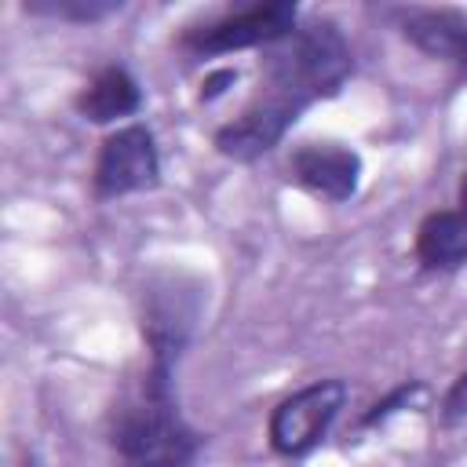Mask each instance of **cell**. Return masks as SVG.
<instances>
[{"label":"cell","instance_id":"6da1fadb","mask_svg":"<svg viewBox=\"0 0 467 467\" xmlns=\"http://www.w3.org/2000/svg\"><path fill=\"white\" fill-rule=\"evenodd\" d=\"M350 47L336 26L317 22L306 29H292L285 40L270 44L259 99L303 113L310 102L336 95L350 77Z\"/></svg>","mask_w":467,"mask_h":467},{"label":"cell","instance_id":"7a4b0ae2","mask_svg":"<svg viewBox=\"0 0 467 467\" xmlns=\"http://www.w3.org/2000/svg\"><path fill=\"white\" fill-rule=\"evenodd\" d=\"M113 445L128 467H186L197 452V434L179 420L171 401V368L157 365L142 379V390L117 412Z\"/></svg>","mask_w":467,"mask_h":467},{"label":"cell","instance_id":"3957f363","mask_svg":"<svg viewBox=\"0 0 467 467\" xmlns=\"http://www.w3.org/2000/svg\"><path fill=\"white\" fill-rule=\"evenodd\" d=\"M347 401L343 379H314L296 394L281 398L270 412V445L281 456H306L325 441Z\"/></svg>","mask_w":467,"mask_h":467},{"label":"cell","instance_id":"277c9868","mask_svg":"<svg viewBox=\"0 0 467 467\" xmlns=\"http://www.w3.org/2000/svg\"><path fill=\"white\" fill-rule=\"evenodd\" d=\"M296 29V4H255L234 15H223L208 26H197L182 36L190 55H230L259 44H277Z\"/></svg>","mask_w":467,"mask_h":467},{"label":"cell","instance_id":"5b68a950","mask_svg":"<svg viewBox=\"0 0 467 467\" xmlns=\"http://www.w3.org/2000/svg\"><path fill=\"white\" fill-rule=\"evenodd\" d=\"M161 179V153L153 131L146 124H124L106 135L99 161H95V197H124L157 186Z\"/></svg>","mask_w":467,"mask_h":467},{"label":"cell","instance_id":"8992f818","mask_svg":"<svg viewBox=\"0 0 467 467\" xmlns=\"http://www.w3.org/2000/svg\"><path fill=\"white\" fill-rule=\"evenodd\" d=\"M292 175L325 201H350L361 182V157L339 142H306L292 153Z\"/></svg>","mask_w":467,"mask_h":467},{"label":"cell","instance_id":"52a82bcc","mask_svg":"<svg viewBox=\"0 0 467 467\" xmlns=\"http://www.w3.org/2000/svg\"><path fill=\"white\" fill-rule=\"evenodd\" d=\"M401 33L423 55L467 66V15L449 7H412L401 15Z\"/></svg>","mask_w":467,"mask_h":467},{"label":"cell","instance_id":"ba28073f","mask_svg":"<svg viewBox=\"0 0 467 467\" xmlns=\"http://www.w3.org/2000/svg\"><path fill=\"white\" fill-rule=\"evenodd\" d=\"M142 106V91L124 66H106L77 99V109L91 124H113Z\"/></svg>","mask_w":467,"mask_h":467},{"label":"cell","instance_id":"9c48e42d","mask_svg":"<svg viewBox=\"0 0 467 467\" xmlns=\"http://www.w3.org/2000/svg\"><path fill=\"white\" fill-rule=\"evenodd\" d=\"M416 255L431 270L467 263V212H431L416 230Z\"/></svg>","mask_w":467,"mask_h":467},{"label":"cell","instance_id":"30bf717a","mask_svg":"<svg viewBox=\"0 0 467 467\" xmlns=\"http://www.w3.org/2000/svg\"><path fill=\"white\" fill-rule=\"evenodd\" d=\"M29 15H47V18H73V22H95L106 18L113 11H120V4L113 0H33L22 4Z\"/></svg>","mask_w":467,"mask_h":467},{"label":"cell","instance_id":"8fae6325","mask_svg":"<svg viewBox=\"0 0 467 467\" xmlns=\"http://www.w3.org/2000/svg\"><path fill=\"white\" fill-rule=\"evenodd\" d=\"M460 420H467V372L452 379L445 401H441V423L445 427H456Z\"/></svg>","mask_w":467,"mask_h":467},{"label":"cell","instance_id":"7c38bea8","mask_svg":"<svg viewBox=\"0 0 467 467\" xmlns=\"http://www.w3.org/2000/svg\"><path fill=\"white\" fill-rule=\"evenodd\" d=\"M412 394H420V383H405V387H398L394 394H387L383 401H376V405H372V412H365V420H361V423H365V427L383 423V420H387V416H394V412H398Z\"/></svg>","mask_w":467,"mask_h":467},{"label":"cell","instance_id":"4fadbf2b","mask_svg":"<svg viewBox=\"0 0 467 467\" xmlns=\"http://www.w3.org/2000/svg\"><path fill=\"white\" fill-rule=\"evenodd\" d=\"M234 80H237V73H234V69H219V73H212V77L204 80L201 99H208V102H212V99H219V95L226 91V84H234Z\"/></svg>","mask_w":467,"mask_h":467},{"label":"cell","instance_id":"5bb4252c","mask_svg":"<svg viewBox=\"0 0 467 467\" xmlns=\"http://www.w3.org/2000/svg\"><path fill=\"white\" fill-rule=\"evenodd\" d=\"M460 204H463V212H467V179H463V186H460Z\"/></svg>","mask_w":467,"mask_h":467}]
</instances>
